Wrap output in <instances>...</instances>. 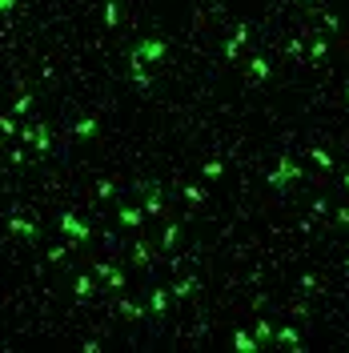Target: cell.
<instances>
[{"instance_id": "1", "label": "cell", "mask_w": 349, "mask_h": 353, "mask_svg": "<svg viewBox=\"0 0 349 353\" xmlns=\"http://www.w3.org/2000/svg\"><path fill=\"white\" fill-rule=\"evenodd\" d=\"M20 141H28V144H36L40 153H48V133H44V125H33V129H20Z\"/></svg>"}, {"instance_id": "2", "label": "cell", "mask_w": 349, "mask_h": 353, "mask_svg": "<svg viewBox=\"0 0 349 353\" xmlns=\"http://www.w3.org/2000/svg\"><path fill=\"white\" fill-rule=\"evenodd\" d=\"M61 229L69 233L72 241H84V237H89V229H84V225H80V221H76L72 213H65V217H61Z\"/></svg>"}, {"instance_id": "3", "label": "cell", "mask_w": 349, "mask_h": 353, "mask_svg": "<svg viewBox=\"0 0 349 353\" xmlns=\"http://www.w3.org/2000/svg\"><path fill=\"white\" fill-rule=\"evenodd\" d=\"M8 229H12V233H20L24 241H33V237H36V225H33V221H20V217H12V221H8Z\"/></svg>"}, {"instance_id": "7", "label": "cell", "mask_w": 349, "mask_h": 353, "mask_svg": "<svg viewBox=\"0 0 349 353\" xmlns=\"http://www.w3.org/2000/svg\"><path fill=\"white\" fill-rule=\"evenodd\" d=\"M16 8V0H0V16H4V12H12Z\"/></svg>"}, {"instance_id": "6", "label": "cell", "mask_w": 349, "mask_h": 353, "mask_svg": "<svg viewBox=\"0 0 349 353\" xmlns=\"http://www.w3.org/2000/svg\"><path fill=\"white\" fill-rule=\"evenodd\" d=\"M12 108H16V112H20V116H24V112H28V108H33V97H20V101H16V105H12Z\"/></svg>"}, {"instance_id": "4", "label": "cell", "mask_w": 349, "mask_h": 353, "mask_svg": "<svg viewBox=\"0 0 349 353\" xmlns=\"http://www.w3.org/2000/svg\"><path fill=\"white\" fill-rule=\"evenodd\" d=\"M76 293H80V297H89V293H93V281L80 277V281H76Z\"/></svg>"}, {"instance_id": "5", "label": "cell", "mask_w": 349, "mask_h": 353, "mask_svg": "<svg viewBox=\"0 0 349 353\" xmlns=\"http://www.w3.org/2000/svg\"><path fill=\"white\" fill-rule=\"evenodd\" d=\"M93 129H97V121H80V125H76V137H89Z\"/></svg>"}]
</instances>
